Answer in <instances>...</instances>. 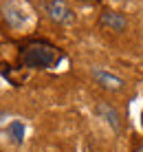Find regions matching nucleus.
<instances>
[{"label":"nucleus","mask_w":143,"mask_h":152,"mask_svg":"<svg viewBox=\"0 0 143 152\" xmlns=\"http://www.w3.org/2000/svg\"><path fill=\"white\" fill-rule=\"evenodd\" d=\"M95 110H97V115H99V117H101L108 126H110V128L115 130V132H121V128H123V121H121V115H119V110L112 106V104H108V102H99Z\"/></svg>","instance_id":"6"},{"label":"nucleus","mask_w":143,"mask_h":152,"mask_svg":"<svg viewBox=\"0 0 143 152\" xmlns=\"http://www.w3.org/2000/svg\"><path fill=\"white\" fill-rule=\"evenodd\" d=\"M93 80L99 84V88H104V91H108V93L125 91V82L121 80L119 75H115V73H110L106 69H93Z\"/></svg>","instance_id":"4"},{"label":"nucleus","mask_w":143,"mask_h":152,"mask_svg":"<svg viewBox=\"0 0 143 152\" xmlns=\"http://www.w3.org/2000/svg\"><path fill=\"white\" fill-rule=\"evenodd\" d=\"M0 15L13 31H24L33 24L35 13L29 0H0Z\"/></svg>","instance_id":"1"},{"label":"nucleus","mask_w":143,"mask_h":152,"mask_svg":"<svg viewBox=\"0 0 143 152\" xmlns=\"http://www.w3.org/2000/svg\"><path fill=\"white\" fill-rule=\"evenodd\" d=\"M132 152H143V143H141V145H136V148L132 150Z\"/></svg>","instance_id":"9"},{"label":"nucleus","mask_w":143,"mask_h":152,"mask_svg":"<svg viewBox=\"0 0 143 152\" xmlns=\"http://www.w3.org/2000/svg\"><path fill=\"white\" fill-rule=\"evenodd\" d=\"M99 27L106 29V31H115V33H123L128 29V18L119 11H104L99 15Z\"/></svg>","instance_id":"5"},{"label":"nucleus","mask_w":143,"mask_h":152,"mask_svg":"<svg viewBox=\"0 0 143 152\" xmlns=\"http://www.w3.org/2000/svg\"><path fill=\"white\" fill-rule=\"evenodd\" d=\"M20 62L26 69H49L57 62V49L46 42H31L22 49Z\"/></svg>","instance_id":"2"},{"label":"nucleus","mask_w":143,"mask_h":152,"mask_svg":"<svg viewBox=\"0 0 143 152\" xmlns=\"http://www.w3.org/2000/svg\"><path fill=\"white\" fill-rule=\"evenodd\" d=\"M77 2H84V4H93V2H99V0H77Z\"/></svg>","instance_id":"8"},{"label":"nucleus","mask_w":143,"mask_h":152,"mask_svg":"<svg viewBox=\"0 0 143 152\" xmlns=\"http://www.w3.org/2000/svg\"><path fill=\"white\" fill-rule=\"evenodd\" d=\"M7 134L11 137V141L13 143H22V139H24V126H22V121H11L7 126Z\"/></svg>","instance_id":"7"},{"label":"nucleus","mask_w":143,"mask_h":152,"mask_svg":"<svg viewBox=\"0 0 143 152\" xmlns=\"http://www.w3.org/2000/svg\"><path fill=\"white\" fill-rule=\"evenodd\" d=\"M44 13L51 22L60 24V27H68L75 22V11L66 0H46L44 2Z\"/></svg>","instance_id":"3"}]
</instances>
